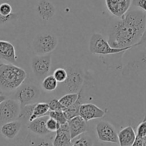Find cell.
<instances>
[{"label":"cell","instance_id":"d590c367","mask_svg":"<svg viewBox=\"0 0 146 146\" xmlns=\"http://www.w3.org/2000/svg\"><path fill=\"white\" fill-rule=\"evenodd\" d=\"M6 96L4 95H0V103L2 102L3 100H5V99H6Z\"/></svg>","mask_w":146,"mask_h":146},{"label":"cell","instance_id":"4dcf8cb0","mask_svg":"<svg viewBox=\"0 0 146 146\" xmlns=\"http://www.w3.org/2000/svg\"><path fill=\"white\" fill-rule=\"evenodd\" d=\"M12 13V7L9 3L4 2L0 4V14L5 16H7Z\"/></svg>","mask_w":146,"mask_h":146},{"label":"cell","instance_id":"9a60e30c","mask_svg":"<svg viewBox=\"0 0 146 146\" xmlns=\"http://www.w3.org/2000/svg\"><path fill=\"white\" fill-rule=\"evenodd\" d=\"M50 117V116L44 115L43 117H38V118L32 120V122H29V124L27 125V128L32 132L33 134L37 135H47L51 133L47 128V120Z\"/></svg>","mask_w":146,"mask_h":146},{"label":"cell","instance_id":"7c38bea8","mask_svg":"<svg viewBox=\"0 0 146 146\" xmlns=\"http://www.w3.org/2000/svg\"><path fill=\"white\" fill-rule=\"evenodd\" d=\"M88 122L85 121L81 116L78 115L67 120L70 137L72 140H75L88 130Z\"/></svg>","mask_w":146,"mask_h":146},{"label":"cell","instance_id":"e575fe53","mask_svg":"<svg viewBox=\"0 0 146 146\" xmlns=\"http://www.w3.org/2000/svg\"><path fill=\"white\" fill-rule=\"evenodd\" d=\"M144 145V140H143V137H139V136L136 135L135 139L134 142H133V145L131 146H143Z\"/></svg>","mask_w":146,"mask_h":146},{"label":"cell","instance_id":"ba28073f","mask_svg":"<svg viewBox=\"0 0 146 146\" xmlns=\"http://www.w3.org/2000/svg\"><path fill=\"white\" fill-rule=\"evenodd\" d=\"M40 95V90L32 84L22 85L17 90L15 99L19 102L21 108L29 104L35 103Z\"/></svg>","mask_w":146,"mask_h":146},{"label":"cell","instance_id":"6da1fadb","mask_svg":"<svg viewBox=\"0 0 146 146\" xmlns=\"http://www.w3.org/2000/svg\"><path fill=\"white\" fill-rule=\"evenodd\" d=\"M110 25L108 42L114 48L135 47L140 41L146 25V14L139 9H131Z\"/></svg>","mask_w":146,"mask_h":146},{"label":"cell","instance_id":"3957f363","mask_svg":"<svg viewBox=\"0 0 146 146\" xmlns=\"http://www.w3.org/2000/svg\"><path fill=\"white\" fill-rule=\"evenodd\" d=\"M132 47L125 48H114L111 47L108 40L101 34L95 32L90 40L89 50L92 54L102 56H113L123 54Z\"/></svg>","mask_w":146,"mask_h":146},{"label":"cell","instance_id":"8d00e7d4","mask_svg":"<svg viewBox=\"0 0 146 146\" xmlns=\"http://www.w3.org/2000/svg\"><path fill=\"white\" fill-rule=\"evenodd\" d=\"M143 140H144V145L143 146H146V135L143 137Z\"/></svg>","mask_w":146,"mask_h":146},{"label":"cell","instance_id":"8992f818","mask_svg":"<svg viewBox=\"0 0 146 146\" xmlns=\"http://www.w3.org/2000/svg\"><path fill=\"white\" fill-rule=\"evenodd\" d=\"M66 70L67 78L64 82L61 83L62 88L67 93H77L83 88L85 80L82 72L72 67H67Z\"/></svg>","mask_w":146,"mask_h":146},{"label":"cell","instance_id":"4316f807","mask_svg":"<svg viewBox=\"0 0 146 146\" xmlns=\"http://www.w3.org/2000/svg\"><path fill=\"white\" fill-rule=\"evenodd\" d=\"M36 104L32 103L29 104V105H27L24 106L23 108H21L20 115H19V119H25V120H29V117L32 115V113H33V110L35 108V105Z\"/></svg>","mask_w":146,"mask_h":146},{"label":"cell","instance_id":"52a82bcc","mask_svg":"<svg viewBox=\"0 0 146 146\" xmlns=\"http://www.w3.org/2000/svg\"><path fill=\"white\" fill-rule=\"evenodd\" d=\"M51 53L44 55H36L32 57L31 67L37 80L42 81L44 78L48 76L51 70Z\"/></svg>","mask_w":146,"mask_h":146},{"label":"cell","instance_id":"f1b7e54d","mask_svg":"<svg viewBox=\"0 0 146 146\" xmlns=\"http://www.w3.org/2000/svg\"><path fill=\"white\" fill-rule=\"evenodd\" d=\"M46 125H47V128L50 133H55L59 128H60V125H61L59 123H57L55 120H54L52 117H49L48 120H47V123H46Z\"/></svg>","mask_w":146,"mask_h":146},{"label":"cell","instance_id":"5b68a950","mask_svg":"<svg viewBox=\"0 0 146 146\" xmlns=\"http://www.w3.org/2000/svg\"><path fill=\"white\" fill-rule=\"evenodd\" d=\"M21 106L16 99H5L0 103V126L19 119Z\"/></svg>","mask_w":146,"mask_h":146},{"label":"cell","instance_id":"603a6c76","mask_svg":"<svg viewBox=\"0 0 146 146\" xmlns=\"http://www.w3.org/2000/svg\"><path fill=\"white\" fill-rule=\"evenodd\" d=\"M78 96H79V92L77 93H66L65 95L62 96L59 99V101L61 105L66 109L76 102Z\"/></svg>","mask_w":146,"mask_h":146},{"label":"cell","instance_id":"d6a6232c","mask_svg":"<svg viewBox=\"0 0 146 146\" xmlns=\"http://www.w3.org/2000/svg\"><path fill=\"white\" fill-rule=\"evenodd\" d=\"M17 17V14L16 13H12L7 16H5L0 14V25H4V24L11 22L16 19Z\"/></svg>","mask_w":146,"mask_h":146},{"label":"cell","instance_id":"836d02e7","mask_svg":"<svg viewBox=\"0 0 146 146\" xmlns=\"http://www.w3.org/2000/svg\"><path fill=\"white\" fill-rule=\"evenodd\" d=\"M144 44H146V25L145 28L144 32H143V35H142V37L140 38V41H139L137 44H135V47H138V46L144 45Z\"/></svg>","mask_w":146,"mask_h":146},{"label":"cell","instance_id":"484cf974","mask_svg":"<svg viewBox=\"0 0 146 146\" xmlns=\"http://www.w3.org/2000/svg\"><path fill=\"white\" fill-rule=\"evenodd\" d=\"M48 115L55 120L60 125H64L67 123V119L64 115V111H50Z\"/></svg>","mask_w":146,"mask_h":146},{"label":"cell","instance_id":"1f68e13d","mask_svg":"<svg viewBox=\"0 0 146 146\" xmlns=\"http://www.w3.org/2000/svg\"><path fill=\"white\" fill-rule=\"evenodd\" d=\"M131 6L143 11L146 14V0H133Z\"/></svg>","mask_w":146,"mask_h":146},{"label":"cell","instance_id":"7402d4cb","mask_svg":"<svg viewBox=\"0 0 146 146\" xmlns=\"http://www.w3.org/2000/svg\"><path fill=\"white\" fill-rule=\"evenodd\" d=\"M58 82L53 75H48L42 81V88L47 92H52L58 87Z\"/></svg>","mask_w":146,"mask_h":146},{"label":"cell","instance_id":"9c48e42d","mask_svg":"<svg viewBox=\"0 0 146 146\" xmlns=\"http://www.w3.org/2000/svg\"><path fill=\"white\" fill-rule=\"evenodd\" d=\"M95 130L97 136L101 142L118 144V133L109 122L100 121L97 124Z\"/></svg>","mask_w":146,"mask_h":146},{"label":"cell","instance_id":"cb8c5ba5","mask_svg":"<svg viewBox=\"0 0 146 146\" xmlns=\"http://www.w3.org/2000/svg\"><path fill=\"white\" fill-rule=\"evenodd\" d=\"M72 146H93V140L88 135H81L74 141Z\"/></svg>","mask_w":146,"mask_h":146},{"label":"cell","instance_id":"30bf717a","mask_svg":"<svg viewBox=\"0 0 146 146\" xmlns=\"http://www.w3.org/2000/svg\"><path fill=\"white\" fill-rule=\"evenodd\" d=\"M107 9L113 16L121 18L130 9L132 0H105Z\"/></svg>","mask_w":146,"mask_h":146},{"label":"cell","instance_id":"e0dca14e","mask_svg":"<svg viewBox=\"0 0 146 146\" xmlns=\"http://www.w3.org/2000/svg\"><path fill=\"white\" fill-rule=\"evenodd\" d=\"M22 126V123L17 120L9 122L1 126L0 133L5 138L8 140H13L19 134Z\"/></svg>","mask_w":146,"mask_h":146},{"label":"cell","instance_id":"44dd1931","mask_svg":"<svg viewBox=\"0 0 146 146\" xmlns=\"http://www.w3.org/2000/svg\"><path fill=\"white\" fill-rule=\"evenodd\" d=\"M49 112H50V108H49L48 103L47 102H36L33 110V113H32V115L29 117L28 122L29 123L38 117L47 115Z\"/></svg>","mask_w":146,"mask_h":146},{"label":"cell","instance_id":"8fae6325","mask_svg":"<svg viewBox=\"0 0 146 146\" xmlns=\"http://www.w3.org/2000/svg\"><path fill=\"white\" fill-rule=\"evenodd\" d=\"M105 115V110L92 103H82L79 110V115L86 122L102 118Z\"/></svg>","mask_w":146,"mask_h":146},{"label":"cell","instance_id":"f546056e","mask_svg":"<svg viewBox=\"0 0 146 146\" xmlns=\"http://www.w3.org/2000/svg\"><path fill=\"white\" fill-rule=\"evenodd\" d=\"M136 135L141 137H144L146 135V116H145L141 123L137 126Z\"/></svg>","mask_w":146,"mask_h":146},{"label":"cell","instance_id":"7a4b0ae2","mask_svg":"<svg viewBox=\"0 0 146 146\" xmlns=\"http://www.w3.org/2000/svg\"><path fill=\"white\" fill-rule=\"evenodd\" d=\"M27 78L24 69L12 63L0 64V92L17 90Z\"/></svg>","mask_w":146,"mask_h":146},{"label":"cell","instance_id":"5bb4252c","mask_svg":"<svg viewBox=\"0 0 146 146\" xmlns=\"http://www.w3.org/2000/svg\"><path fill=\"white\" fill-rule=\"evenodd\" d=\"M72 140L69 126L67 123L61 125L60 128L55 132L52 143L54 146H69L71 145Z\"/></svg>","mask_w":146,"mask_h":146},{"label":"cell","instance_id":"4fadbf2b","mask_svg":"<svg viewBox=\"0 0 146 146\" xmlns=\"http://www.w3.org/2000/svg\"><path fill=\"white\" fill-rule=\"evenodd\" d=\"M0 60L15 64L17 60L15 47L10 42L0 40Z\"/></svg>","mask_w":146,"mask_h":146},{"label":"cell","instance_id":"ffe728a7","mask_svg":"<svg viewBox=\"0 0 146 146\" xmlns=\"http://www.w3.org/2000/svg\"><path fill=\"white\" fill-rule=\"evenodd\" d=\"M50 135L42 136L35 134L33 136H29V146H54L52 143L54 137H49Z\"/></svg>","mask_w":146,"mask_h":146},{"label":"cell","instance_id":"83f0119b","mask_svg":"<svg viewBox=\"0 0 146 146\" xmlns=\"http://www.w3.org/2000/svg\"><path fill=\"white\" fill-rule=\"evenodd\" d=\"M50 111H64L65 108L61 105L59 100L54 98L48 102Z\"/></svg>","mask_w":146,"mask_h":146},{"label":"cell","instance_id":"277c9868","mask_svg":"<svg viewBox=\"0 0 146 146\" xmlns=\"http://www.w3.org/2000/svg\"><path fill=\"white\" fill-rule=\"evenodd\" d=\"M58 44V39L52 33H41L36 35L32 42L33 51L36 55H44L54 51Z\"/></svg>","mask_w":146,"mask_h":146},{"label":"cell","instance_id":"ac0fdd59","mask_svg":"<svg viewBox=\"0 0 146 146\" xmlns=\"http://www.w3.org/2000/svg\"><path fill=\"white\" fill-rule=\"evenodd\" d=\"M118 144L120 146H131L136 137V133L132 126H127L118 133Z\"/></svg>","mask_w":146,"mask_h":146},{"label":"cell","instance_id":"d4e9b609","mask_svg":"<svg viewBox=\"0 0 146 146\" xmlns=\"http://www.w3.org/2000/svg\"><path fill=\"white\" fill-rule=\"evenodd\" d=\"M53 76L59 84H61L66 80L67 78V71L66 68L59 67L53 72Z\"/></svg>","mask_w":146,"mask_h":146},{"label":"cell","instance_id":"2e32d148","mask_svg":"<svg viewBox=\"0 0 146 146\" xmlns=\"http://www.w3.org/2000/svg\"><path fill=\"white\" fill-rule=\"evenodd\" d=\"M36 12L42 20L49 21L55 15L56 9L48 0H40L36 7Z\"/></svg>","mask_w":146,"mask_h":146},{"label":"cell","instance_id":"d6986e66","mask_svg":"<svg viewBox=\"0 0 146 146\" xmlns=\"http://www.w3.org/2000/svg\"><path fill=\"white\" fill-rule=\"evenodd\" d=\"M84 99V93H83V88L79 91V96H78V100L76 102L71 105L69 108H66L64 110V113L66 117H67V120H70V119L73 118V117H76V116L79 115V110L80 108L81 105L83 102Z\"/></svg>","mask_w":146,"mask_h":146}]
</instances>
